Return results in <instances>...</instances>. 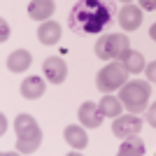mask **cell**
Returning a JSON list of instances; mask_svg holds the SVG:
<instances>
[{
    "label": "cell",
    "instance_id": "2",
    "mask_svg": "<svg viewBox=\"0 0 156 156\" xmlns=\"http://www.w3.org/2000/svg\"><path fill=\"white\" fill-rule=\"evenodd\" d=\"M14 130H16V149L21 154H33L42 142V130L30 114H19L14 119Z\"/></svg>",
    "mask_w": 156,
    "mask_h": 156
},
{
    "label": "cell",
    "instance_id": "22",
    "mask_svg": "<svg viewBox=\"0 0 156 156\" xmlns=\"http://www.w3.org/2000/svg\"><path fill=\"white\" fill-rule=\"evenodd\" d=\"M121 2H133V0H121Z\"/></svg>",
    "mask_w": 156,
    "mask_h": 156
},
{
    "label": "cell",
    "instance_id": "7",
    "mask_svg": "<svg viewBox=\"0 0 156 156\" xmlns=\"http://www.w3.org/2000/svg\"><path fill=\"white\" fill-rule=\"evenodd\" d=\"M42 70H44L47 82H51V84H63L65 77H68V65L58 56H49L44 61V65H42Z\"/></svg>",
    "mask_w": 156,
    "mask_h": 156
},
{
    "label": "cell",
    "instance_id": "13",
    "mask_svg": "<svg viewBox=\"0 0 156 156\" xmlns=\"http://www.w3.org/2000/svg\"><path fill=\"white\" fill-rule=\"evenodd\" d=\"M63 137L72 149H84L89 144V135L84 133V126H65Z\"/></svg>",
    "mask_w": 156,
    "mask_h": 156
},
{
    "label": "cell",
    "instance_id": "20",
    "mask_svg": "<svg viewBox=\"0 0 156 156\" xmlns=\"http://www.w3.org/2000/svg\"><path fill=\"white\" fill-rule=\"evenodd\" d=\"M140 7L147 9V12H151V9H156V0H140Z\"/></svg>",
    "mask_w": 156,
    "mask_h": 156
},
{
    "label": "cell",
    "instance_id": "8",
    "mask_svg": "<svg viewBox=\"0 0 156 156\" xmlns=\"http://www.w3.org/2000/svg\"><path fill=\"white\" fill-rule=\"evenodd\" d=\"M79 121H82V126L84 128H98V126L103 124V110H100V105L96 103H84L82 107H79Z\"/></svg>",
    "mask_w": 156,
    "mask_h": 156
},
{
    "label": "cell",
    "instance_id": "6",
    "mask_svg": "<svg viewBox=\"0 0 156 156\" xmlns=\"http://www.w3.org/2000/svg\"><path fill=\"white\" fill-rule=\"evenodd\" d=\"M142 130V121L135 114H124V117H117L114 124H112V133L119 137V140H126V137L135 135Z\"/></svg>",
    "mask_w": 156,
    "mask_h": 156
},
{
    "label": "cell",
    "instance_id": "19",
    "mask_svg": "<svg viewBox=\"0 0 156 156\" xmlns=\"http://www.w3.org/2000/svg\"><path fill=\"white\" fill-rule=\"evenodd\" d=\"M147 121H149V124H151V126L156 128V103L151 105L149 110H147Z\"/></svg>",
    "mask_w": 156,
    "mask_h": 156
},
{
    "label": "cell",
    "instance_id": "16",
    "mask_svg": "<svg viewBox=\"0 0 156 156\" xmlns=\"http://www.w3.org/2000/svg\"><path fill=\"white\" fill-rule=\"evenodd\" d=\"M142 154H144V142L137 135L126 137L119 147V156H142Z\"/></svg>",
    "mask_w": 156,
    "mask_h": 156
},
{
    "label": "cell",
    "instance_id": "15",
    "mask_svg": "<svg viewBox=\"0 0 156 156\" xmlns=\"http://www.w3.org/2000/svg\"><path fill=\"white\" fill-rule=\"evenodd\" d=\"M44 93V79L42 77H26L23 84H21V96L28 98V100H35Z\"/></svg>",
    "mask_w": 156,
    "mask_h": 156
},
{
    "label": "cell",
    "instance_id": "14",
    "mask_svg": "<svg viewBox=\"0 0 156 156\" xmlns=\"http://www.w3.org/2000/svg\"><path fill=\"white\" fill-rule=\"evenodd\" d=\"M37 40L42 44H56L61 40V26L56 21H42L37 28Z\"/></svg>",
    "mask_w": 156,
    "mask_h": 156
},
{
    "label": "cell",
    "instance_id": "5",
    "mask_svg": "<svg viewBox=\"0 0 156 156\" xmlns=\"http://www.w3.org/2000/svg\"><path fill=\"white\" fill-rule=\"evenodd\" d=\"M130 49V40L121 33H110V35H103V37L96 42V56L98 58H119L121 54Z\"/></svg>",
    "mask_w": 156,
    "mask_h": 156
},
{
    "label": "cell",
    "instance_id": "3",
    "mask_svg": "<svg viewBox=\"0 0 156 156\" xmlns=\"http://www.w3.org/2000/svg\"><path fill=\"white\" fill-rule=\"evenodd\" d=\"M151 89L147 82H140V79H133V82H126L121 86V103L130 114H140V112L147 110V103H149Z\"/></svg>",
    "mask_w": 156,
    "mask_h": 156
},
{
    "label": "cell",
    "instance_id": "21",
    "mask_svg": "<svg viewBox=\"0 0 156 156\" xmlns=\"http://www.w3.org/2000/svg\"><path fill=\"white\" fill-rule=\"evenodd\" d=\"M149 37H151V40H154V42H156V23H154V26L149 28Z\"/></svg>",
    "mask_w": 156,
    "mask_h": 156
},
{
    "label": "cell",
    "instance_id": "10",
    "mask_svg": "<svg viewBox=\"0 0 156 156\" xmlns=\"http://www.w3.org/2000/svg\"><path fill=\"white\" fill-rule=\"evenodd\" d=\"M54 9H56L54 0H33V2H28V16L35 21H47L54 14Z\"/></svg>",
    "mask_w": 156,
    "mask_h": 156
},
{
    "label": "cell",
    "instance_id": "9",
    "mask_svg": "<svg viewBox=\"0 0 156 156\" xmlns=\"http://www.w3.org/2000/svg\"><path fill=\"white\" fill-rule=\"evenodd\" d=\"M119 23H121L124 30H137V28L142 26V7H137V5L121 7V12H119Z\"/></svg>",
    "mask_w": 156,
    "mask_h": 156
},
{
    "label": "cell",
    "instance_id": "12",
    "mask_svg": "<svg viewBox=\"0 0 156 156\" xmlns=\"http://www.w3.org/2000/svg\"><path fill=\"white\" fill-rule=\"evenodd\" d=\"M30 63H33V56L26 49H16V51H12L7 56V68H9V72H26L28 68H30Z\"/></svg>",
    "mask_w": 156,
    "mask_h": 156
},
{
    "label": "cell",
    "instance_id": "18",
    "mask_svg": "<svg viewBox=\"0 0 156 156\" xmlns=\"http://www.w3.org/2000/svg\"><path fill=\"white\" fill-rule=\"evenodd\" d=\"M144 70H147V77H149V82H154V84H156V61H154V63H149Z\"/></svg>",
    "mask_w": 156,
    "mask_h": 156
},
{
    "label": "cell",
    "instance_id": "4",
    "mask_svg": "<svg viewBox=\"0 0 156 156\" xmlns=\"http://www.w3.org/2000/svg\"><path fill=\"white\" fill-rule=\"evenodd\" d=\"M126 79H128V70L121 63H107L103 70L98 72L96 86L103 93H112V91H117V89H121L126 84Z\"/></svg>",
    "mask_w": 156,
    "mask_h": 156
},
{
    "label": "cell",
    "instance_id": "17",
    "mask_svg": "<svg viewBox=\"0 0 156 156\" xmlns=\"http://www.w3.org/2000/svg\"><path fill=\"white\" fill-rule=\"evenodd\" d=\"M121 98L117 96H103V100H100V110H103L105 117H112V119H117L121 117Z\"/></svg>",
    "mask_w": 156,
    "mask_h": 156
},
{
    "label": "cell",
    "instance_id": "1",
    "mask_svg": "<svg viewBox=\"0 0 156 156\" xmlns=\"http://www.w3.org/2000/svg\"><path fill=\"white\" fill-rule=\"evenodd\" d=\"M114 21L112 0H79L68 16V26L77 35H98Z\"/></svg>",
    "mask_w": 156,
    "mask_h": 156
},
{
    "label": "cell",
    "instance_id": "11",
    "mask_svg": "<svg viewBox=\"0 0 156 156\" xmlns=\"http://www.w3.org/2000/svg\"><path fill=\"white\" fill-rule=\"evenodd\" d=\"M117 61L124 65L130 75H137V72H142L144 68H147V65H144V56H142L140 51H133V49H126V51L121 54Z\"/></svg>",
    "mask_w": 156,
    "mask_h": 156
}]
</instances>
